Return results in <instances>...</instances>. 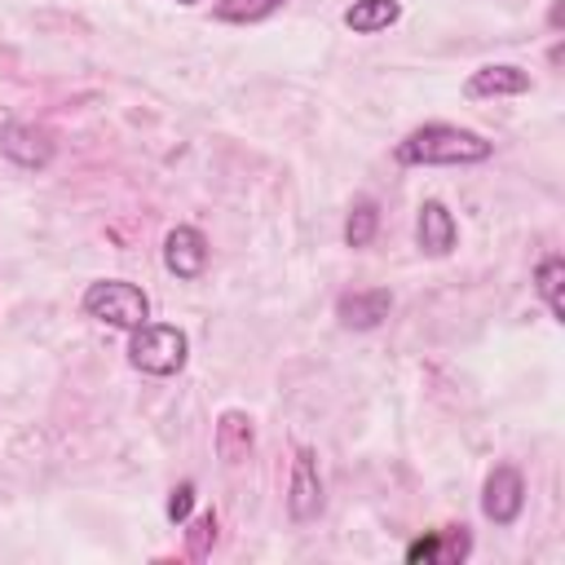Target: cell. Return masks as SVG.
Returning <instances> with one entry per match:
<instances>
[{"label": "cell", "instance_id": "obj_1", "mask_svg": "<svg viewBox=\"0 0 565 565\" xmlns=\"http://www.w3.org/2000/svg\"><path fill=\"white\" fill-rule=\"evenodd\" d=\"M494 154V141H486L481 132L472 128H459V124H419L411 128L397 146H393V159L402 168H428V163H486Z\"/></svg>", "mask_w": 565, "mask_h": 565}, {"label": "cell", "instance_id": "obj_2", "mask_svg": "<svg viewBox=\"0 0 565 565\" xmlns=\"http://www.w3.org/2000/svg\"><path fill=\"white\" fill-rule=\"evenodd\" d=\"M84 313L115 327V331H137L141 322H150V300L137 282H124V278H97L84 287Z\"/></svg>", "mask_w": 565, "mask_h": 565}, {"label": "cell", "instance_id": "obj_3", "mask_svg": "<svg viewBox=\"0 0 565 565\" xmlns=\"http://www.w3.org/2000/svg\"><path fill=\"white\" fill-rule=\"evenodd\" d=\"M190 358V340L181 327L172 322H141L128 340V362L141 371V375H177Z\"/></svg>", "mask_w": 565, "mask_h": 565}, {"label": "cell", "instance_id": "obj_4", "mask_svg": "<svg viewBox=\"0 0 565 565\" xmlns=\"http://www.w3.org/2000/svg\"><path fill=\"white\" fill-rule=\"evenodd\" d=\"M327 508V494H322V472H318V450L313 446H296L291 455V477H287V516L296 525H309L318 521Z\"/></svg>", "mask_w": 565, "mask_h": 565}, {"label": "cell", "instance_id": "obj_5", "mask_svg": "<svg viewBox=\"0 0 565 565\" xmlns=\"http://www.w3.org/2000/svg\"><path fill=\"white\" fill-rule=\"evenodd\" d=\"M521 508H525V481H521V472L512 463H494L490 477H486V486H481V512H486V521L512 525L521 516Z\"/></svg>", "mask_w": 565, "mask_h": 565}, {"label": "cell", "instance_id": "obj_6", "mask_svg": "<svg viewBox=\"0 0 565 565\" xmlns=\"http://www.w3.org/2000/svg\"><path fill=\"white\" fill-rule=\"evenodd\" d=\"M53 137L40 128V124H26V119H9L4 128H0V154L4 159H13L18 168H49L53 163Z\"/></svg>", "mask_w": 565, "mask_h": 565}, {"label": "cell", "instance_id": "obj_7", "mask_svg": "<svg viewBox=\"0 0 565 565\" xmlns=\"http://www.w3.org/2000/svg\"><path fill=\"white\" fill-rule=\"evenodd\" d=\"M163 269L181 282H194L207 269V238L194 225H172L163 234Z\"/></svg>", "mask_w": 565, "mask_h": 565}, {"label": "cell", "instance_id": "obj_8", "mask_svg": "<svg viewBox=\"0 0 565 565\" xmlns=\"http://www.w3.org/2000/svg\"><path fill=\"white\" fill-rule=\"evenodd\" d=\"M415 243H419V252L433 256V260H441V256L455 252L459 225H455V216H450V207H446L441 199H424V203H419V212H415Z\"/></svg>", "mask_w": 565, "mask_h": 565}, {"label": "cell", "instance_id": "obj_9", "mask_svg": "<svg viewBox=\"0 0 565 565\" xmlns=\"http://www.w3.org/2000/svg\"><path fill=\"white\" fill-rule=\"evenodd\" d=\"M472 552V534L468 525H446V530H433L424 539H415L406 547V561L411 565H455Z\"/></svg>", "mask_w": 565, "mask_h": 565}, {"label": "cell", "instance_id": "obj_10", "mask_svg": "<svg viewBox=\"0 0 565 565\" xmlns=\"http://www.w3.org/2000/svg\"><path fill=\"white\" fill-rule=\"evenodd\" d=\"M388 309H393L388 287L344 291V296L335 300V318H340V327H349V331H375V327L388 318Z\"/></svg>", "mask_w": 565, "mask_h": 565}, {"label": "cell", "instance_id": "obj_11", "mask_svg": "<svg viewBox=\"0 0 565 565\" xmlns=\"http://www.w3.org/2000/svg\"><path fill=\"white\" fill-rule=\"evenodd\" d=\"M212 446H216V455H221V463H243L247 455H252V446H256V428H252V415L247 411H238V406H230V411H221L216 415V433H212Z\"/></svg>", "mask_w": 565, "mask_h": 565}, {"label": "cell", "instance_id": "obj_12", "mask_svg": "<svg viewBox=\"0 0 565 565\" xmlns=\"http://www.w3.org/2000/svg\"><path fill=\"white\" fill-rule=\"evenodd\" d=\"M463 93L468 97H521V93H530V71H521L512 62H490L468 75Z\"/></svg>", "mask_w": 565, "mask_h": 565}, {"label": "cell", "instance_id": "obj_13", "mask_svg": "<svg viewBox=\"0 0 565 565\" xmlns=\"http://www.w3.org/2000/svg\"><path fill=\"white\" fill-rule=\"evenodd\" d=\"M397 18H402V4H397V0H353V4L344 9V26H349L353 35H380V31H388Z\"/></svg>", "mask_w": 565, "mask_h": 565}, {"label": "cell", "instance_id": "obj_14", "mask_svg": "<svg viewBox=\"0 0 565 565\" xmlns=\"http://www.w3.org/2000/svg\"><path fill=\"white\" fill-rule=\"evenodd\" d=\"M561 287H565V260L552 252V256H543V260L534 265V291H539V300L547 305L552 322H565V296H561Z\"/></svg>", "mask_w": 565, "mask_h": 565}, {"label": "cell", "instance_id": "obj_15", "mask_svg": "<svg viewBox=\"0 0 565 565\" xmlns=\"http://www.w3.org/2000/svg\"><path fill=\"white\" fill-rule=\"evenodd\" d=\"M375 230H380V207H375V199H353V207H349V216H344V247H371Z\"/></svg>", "mask_w": 565, "mask_h": 565}, {"label": "cell", "instance_id": "obj_16", "mask_svg": "<svg viewBox=\"0 0 565 565\" xmlns=\"http://www.w3.org/2000/svg\"><path fill=\"white\" fill-rule=\"evenodd\" d=\"M287 0H216V22H234V26H252V22H265L282 9Z\"/></svg>", "mask_w": 565, "mask_h": 565}, {"label": "cell", "instance_id": "obj_17", "mask_svg": "<svg viewBox=\"0 0 565 565\" xmlns=\"http://www.w3.org/2000/svg\"><path fill=\"white\" fill-rule=\"evenodd\" d=\"M216 512L207 508V512H199L194 521H185V552L194 556V561H203L207 552H212V543H216Z\"/></svg>", "mask_w": 565, "mask_h": 565}, {"label": "cell", "instance_id": "obj_18", "mask_svg": "<svg viewBox=\"0 0 565 565\" xmlns=\"http://www.w3.org/2000/svg\"><path fill=\"white\" fill-rule=\"evenodd\" d=\"M168 521L172 525H185L190 521V512H194V481H181V486H172L168 490Z\"/></svg>", "mask_w": 565, "mask_h": 565}, {"label": "cell", "instance_id": "obj_19", "mask_svg": "<svg viewBox=\"0 0 565 565\" xmlns=\"http://www.w3.org/2000/svg\"><path fill=\"white\" fill-rule=\"evenodd\" d=\"M177 4H203V0H177Z\"/></svg>", "mask_w": 565, "mask_h": 565}]
</instances>
